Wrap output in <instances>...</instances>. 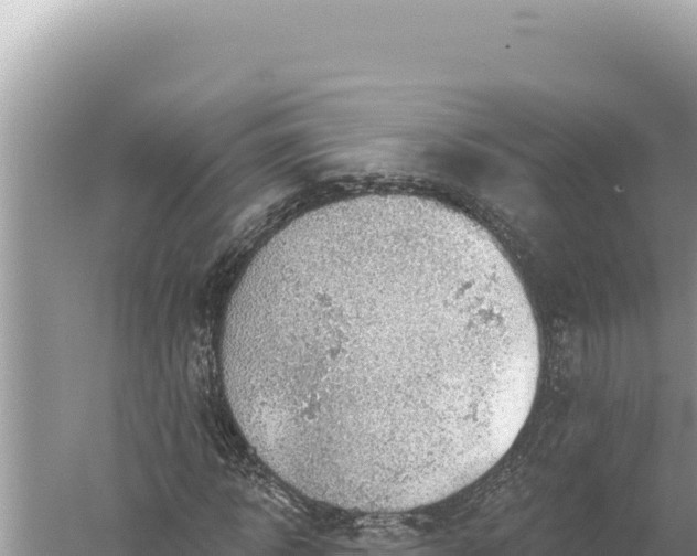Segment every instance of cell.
<instances>
[{"label": "cell", "mask_w": 697, "mask_h": 556, "mask_svg": "<svg viewBox=\"0 0 697 556\" xmlns=\"http://www.w3.org/2000/svg\"><path fill=\"white\" fill-rule=\"evenodd\" d=\"M224 377L262 462L303 495L401 512L491 470L534 404L533 309L475 221L367 195L274 236L229 306Z\"/></svg>", "instance_id": "6da1fadb"}]
</instances>
